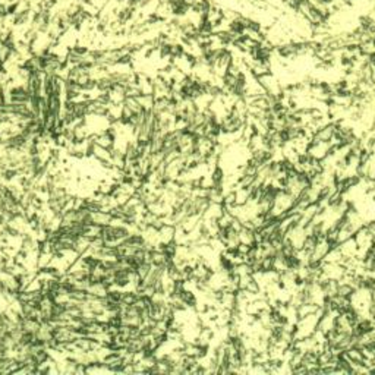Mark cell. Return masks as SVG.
<instances>
[{
  "mask_svg": "<svg viewBox=\"0 0 375 375\" xmlns=\"http://www.w3.org/2000/svg\"><path fill=\"white\" fill-rule=\"evenodd\" d=\"M8 12H6V3L0 0V24H3L8 19Z\"/></svg>",
  "mask_w": 375,
  "mask_h": 375,
  "instance_id": "obj_1",
  "label": "cell"
}]
</instances>
